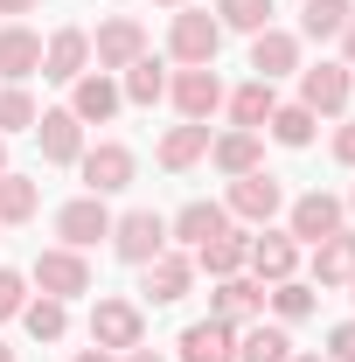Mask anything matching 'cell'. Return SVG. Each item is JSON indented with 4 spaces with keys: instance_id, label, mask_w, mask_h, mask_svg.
<instances>
[{
    "instance_id": "6da1fadb",
    "label": "cell",
    "mask_w": 355,
    "mask_h": 362,
    "mask_svg": "<svg viewBox=\"0 0 355 362\" xmlns=\"http://www.w3.org/2000/svg\"><path fill=\"white\" fill-rule=\"evenodd\" d=\"M139 341H146V307L139 300H119V293H98V307H91V349L126 356Z\"/></svg>"
},
{
    "instance_id": "7a4b0ae2",
    "label": "cell",
    "mask_w": 355,
    "mask_h": 362,
    "mask_svg": "<svg viewBox=\"0 0 355 362\" xmlns=\"http://www.w3.org/2000/svg\"><path fill=\"white\" fill-rule=\"evenodd\" d=\"M223 209H230V223H258V230H265L272 216H286V181L272 175V168H251V175L230 181Z\"/></svg>"
},
{
    "instance_id": "3957f363",
    "label": "cell",
    "mask_w": 355,
    "mask_h": 362,
    "mask_svg": "<svg viewBox=\"0 0 355 362\" xmlns=\"http://www.w3.org/2000/svg\"><path fill=\"white\" fill-rule=\"evenodd\" d=\"M28 286H42L49 300H84L91 286H98V272H91L84 251L56 244V251H35V265H28Z\"/></svg>"
},
{
    "instance_id": "277c9868",
    "label": "cell",
    "mask_w": 355,
    "mask_h": 362,
    "mask_svg": "<svg viewBox=\"0 0 355 362\" xmlns=\"http://www.w3.org/2000/svg\"><path fill=\"white\" fill-rule=\"evenodd\" d=\"M216 49H223V21H216V14H202V7H175V21H168V56H175L181 70L216 63Z\"/></svg>"
},
{
    "instance_id": "5b68a950",
    "label": "cell",
    "mask_w": 355,
    "mask_h": 362,
    "mask_svg": "<svg viewBox=\"0 0 355 362\" xmlns=\"http://www.w3.org/2000/svg\"><path fill=\"white\" fill-rule=\"evenodd\" d=\"M77 175H84V195H119V188H133L139 160L126 139H98V146L77 153Z\"/></svg>"
},
{
    "instance_id": "8992f818",
    "label": "cell",
    "mask_w": 355,
    "mask_h": 362,
    "mask_svg": "<svg viewBox=\"0 0 355 362\" xmlns=\"http://www.w3.org/2000/svg\"><path fill=\"white\" fill-rule=\"evenodd\" d=\"M168 105H175L181 119L209 126V119L223 112V77H216V63H195V70H168Z\"/></svg>"
},
{
    "instance_id": "52a82bcc",
    "label": "cell",
    "mask_w": 355,
    "mask_h": 362,
    "mask_svg": "<svg viewBox=\"0 0 355 362\" xmlns=\"http://www.w3.org/2000/svg\"><path fill=\"white\" fill-rule=\"evenodd\" d=\"M349 98H355V70L349 63H327V56H320V63L300 70V105H307L313 119H342Z\"/></svg>"
},
{
    "instance_id": "ba28073f",
    "label": "cell",
    "mask_w": 355,
    "mask_h": 362,
    "mask_svg": "<svg viewBox=\"0 0 355 362\" xmlns=\"http://www.w3.org/2000/svg\"><path fill=\"white\" fill-rule=\"evenodd\" d=\"M112 251H119L126 265H153V258L168 251V216H161V209H126V216H112Z\"/></svg>"
},
{
    "instance_id": "9c48e42d",
    "label": "cell",
    "mask_w": 355,
    "mask_h": 362,
    "mask_svg": "<svg viewBox=\"0 0 355 362\" xmlns=\"http://www.w3.org/2000/svg\"><path fill=\"white\" fill-rule=\"evenodd\" d=\"M342 216H349V209H342V195H327V188H307V195H293V202H286V237L313 251L320 237H334V230H342Z\"/></svg>"
},
{
    "instance_id": "30bf717a",
    "label": "cell",
    "mask_w": 355,
    "mask_h": 362,
    "mask_svg": "<svg viewBox=\"0 0 355 362\" xmlns=\"http://www.w3.org/2000/svg\"><path fill=\"white\" fill-rule=\"evenodd\" d=\"M188 286H195V258L175 251V244H168L153 265H139V300H146V307H181Z\"/></svg>"
},
{
    "instance_id": "8fae6325",
    "label": "cell",
    "mask_w": 355,
    "mask_h": 362,
    "mask_svg": "<svg viewBox=\"0 0 355 362\" xmlns=\"http://www.w3.org/2000/svg\"><path fill=\"white\" fill-rule=\"evenodd\" d=\"M139 56H146V28H139L133 14H112V21L91 35V70H112V77H119V70L139 63Z\"/></svg>"
},
{
    "instance_id": "7c38bea8",
    "label": "cell",
    "mask_w": 355,
    "mask_h": 362,
    "mask_svg": "<svg viewBox=\"0 0 355 362\" xmlns=\"http://www.w3.org/2000/svg\"><path fill=\"white\" fill-rule=\"evenodd\" d=\"M244 272L258 279V286H279V279H300V244L286 237V230H258L251 237V251H244Z\"/></svg>"
},
{
    "instance_id": "4fadbf2b",
    "label": "cell",
    "mask_w": 355,
    "mask_h": 362,
    "mask_svg": "<svg viewBox=\"0 0 355 362\" xmlns=\"http://www.w3.org/2000/svg\"><path fill=\"white\" fill-rule=\"evenodd\" d=\"M91 70V28H56V35H42V84H77Z\"/></svg>"
},
{
    "instance_id": "5bb4252c",
    "label": "cell",
    "mask_w": 355,
    "mask_h": 362,
    "mask_svg": "<svg viewBox=\"0 0 355 362\" xmlns=\"http://www.w3.org/2000/svg\"><path fill=\"white\" fill-rule=\"evenodd\" d=\"M119 105H126V98H119V77H112V70H84V77L70 84V119H77V126H112Z\"/></svg>"
},
{
    "instance_id": "9a60e30c",
    "label": "cell",
    "mask_w": 355,
    "mask_h": 362,
    "mask_svg": "<svg viewBox=\"0 0 355 362\" xmlns=\"http://www.w3.org/2000/svg\"><path fill=\"white\" fill-rule=\"evenodd\" d=\"M56 237H63L70 251H91L98 237H112V209H105V195H77V202H63V209H56Z\"/></svg>"
},
{
    "instance_id": "2e32d148",
    "label": "cell",
    "mask_w": 355,
    "mask_h": 362,
    "mask_svg": "<svg viewBox=\"0 0 355 362\" xmlns=\"http://www.w3.org/2000/svg\"><path fill=\"white\" fill-rule=\"evenodd\" d=\"M209 314L230 320V327H251V320L265 314V286H258L251 272H237V279H216V286H209Z\"/></svg>"
},
{
    "instance_id": "e0dca14e",
    "label": "cell",
    "mask_w": 355,
    "mask_h": 362,
    "mask_svg": "<svg viewBox=\"0 0 355 362\" xmlns=\"http://www.w3.org/2000/svg\"><path fill=\"white\" fill-rule=\"evenodd\" d=\"M293 70H300V35H293V28H279V21L258 28V35H251V77L279 84V77H293Z\"/></svg>"
},
{
    "instance_id": "ac0fdd59",
    "label": "cell",
    "mask_w": 355,
    "mask_h": 362,
    "mask_svg": "<svg viewBox=\"0 0 355 362\" xmlns=\"http://www.w3.org/2000/svg\"><path fill=\"white\" fill-rule=\"evenodd\" d=\"M175 356L181 362H237V327L230 320H188L181 327V341H175Z\"/></svg>"
},
{
    "instance_id": "d6986e66",
    "label": "cell",
    "mask_w": 355,
    "mask_h": 362,
    "mask_svg": "<svg viewBox=\"0 0 355 362\" xmlns=\"http://www.w3.org/2000/svg\"><path fill=\"white\" fill-rule=\"evenodd\" d=\"M230 230V209L223 202H181L175 216H168V244H181V251H202L209 237H223Z\"/></svg>"
},
{
    "instance_id": "ffe728a7",
    "label": "cell",
    "mask_w": 355,
    "mask_h": 362,
    "mask_svg": "<svg viewBox=\"0 0 355 362\" xmlns=\"http://www.w3.org/2000/svg\"><path fill=\"white\" fill-rule=\"evenodd\" d=\"M35 139H42V160H56V168H77V153H84V126L70 119V105H49L35 119Z\"/></svg>"
},
{
    "instance_id": "44dd1931",
    "label": "cell",
    "mask_w": 355,
    "mask_h": 362,
    "mask_svg": "<svg viewBox=\"0 0 355 362\" xmlns=\"http://www.w3.org/2000/svg\"><path fill=\"white\" fill-rule=\"evenodd\" d=\"M209 126H195V119H181V126H168V133H161V146H153V160H161V168H168V175H188V168H195V160H209Z\"/></svg>"
},
{
    "instance_id": "7402d4cb",
    "label": "cell",
    "mask_w": 355,
    "mask_h": 362,
    "mask_svg": "<svg viewBox=\"0 0 355 362\" xmlns=\"http://www.w3.org/2000/svg\"><path fill=\"white\" fill-rule=\"evenodd\" d=\"M307 279L320 286V293H327V286H349V279H355V230H349V223L334 230V237H320V244H313Z\"/></svg>"
},
{
    "instance_id": "603a6c76",
    "label": "cell",
    "mask_w": 355,
    "mask_h": 362,
    "mask_svg": "<svg viewBox=\"0 0 355 362\" xmlns=\"http://www.w3.org/2000/svg\"><path fill=\"white\" fill-rule=\"evenodd\" d=\"M209 160H216V175H251V168H265V133H244V126H230V133L209 139Z\"/></svg>"
},
{
    "instance_id": "cb8c5ba5",
    "label": "cell",
    "mask_w": 355,
    "mask_h": 362,
    "mask_svg": "<svg viewBox=\"0 0 355 362\" xmlns=\"http://www.w3.org/2000/svg\"><path fill=\"white\" fill-rule=\"evenodd\" d=\"M35 70H42V35L21 28V21H7V28H0V77H7V84H28Z\"/></svg>"
},
{
    "instance_id": "d4e9b609",
    "label": "cell",
    "mask_w": 355,
    "mask_h": 362,
    "mask_svg": "<svg viewBox=\"0 0 355 362\" xmlns=\"http://www.w3.org/2000/svg\"><path fill=\"white\" fill-rule=\"evenodd\" d=\"M223 112H230V126H244V133H265V119L279 112V90L265 77H251V84L223 90Z\"/></svg>"
},
{
    "instance_id": "484cf974",
    "label": "cell",
    "mask_w": 355,
    "mask_h": 362,
    "mask_svg": "<svg viewBox=\"0 0 355 362\" xmlns=\"http://www.w3.org/2000/svg\"><path fill=\"white\" fill-rule=\"evenodd\" d=\"M244 251H251V230H223V237H209V244H202V251H188V258H195V272H209V279H237V272H244Z\"/></svg>"
},
{
    "instance_id": "4316f807",
    "label": "cell",
    "mask_w": 355,
    "mask_h": 362,
    "mask_svg": "<svg viewBox=\"0 0 355 362\" xmlns=\"http://www.w3.org/2000/svg\"><path fill=\"white\" fill-rule=\"evenodd\" d=\"M119 98H126V105H161V98H168V63H161V56L126 63V70H119Z\"/></svg>"
},
{
    "instance_id": "83f0119b",
    "label": "cell",
    "mask_w": 355,
    "mask_h": 362,
    "mask_svg": "<svg viewBox=\"0 0 355 362\" xmlns=\"http://www.w3.org/2000/svg\"><path fill=\"white\" fill-rule=\"evenodd\" d=\"M237 362H293V334L279 327V320H251V327H237Z\"/></svg>"
},
{
    "instance_id": "f1b7e54d",
    "label": "cell",
    "mask_w": 355,
    "mask_h": 362,
    "mask_svg": "<svg viewBox=\"0 0 355 362\" xmlns=\"http://www.w3.org/2000/svg\"><path fill=\"white\" fill-rule=\"evenodd\" d=\"M265 307H272L279 327H293V320H307L320 307V286L313 279H279V286H265Z\"/></svg>"
},
{
    "instance_id": "f546056e",
    "label": "cell",
    "mask_w": 355,
    "mask_h": 362,
    "mask_svg": "<svg viewBox=\"0 0 355 362\" xmlns=\"http://www.w3.org/2000/svg\"><path fill=\"white\" fill-rule=\"evenodd\" d=\"M349 0H307L300 7V42H342V28H349Z\"/></svg>"
},
{
    "instance_id": "4dcf8cb0",
    "label": "cell",
    "mask_w": 355,
    "mask_h": 362,
    "mask_svg": "<svg viewBox=\"0 0 355 362\" xmlns=\"http://www.w3.org/2000/svg\"><path fill=\"white\" fill-rule=\"evenodd\" d=\"M35 209H42V188L7 168V175H0V230H7V223H28Z\"/></svg>"
},
{
    "instance_id": "1f68e13d",
    "label": "cell",
    "mask_w": 355,
    "mask_h": 362,
    "mask_svg": "<svg viewBox=\"0 0 355 362\" xmlns=\"http://www.w3.org/2000/svg\"><path fill=\"white\" fill-rule=\"evenodd\" d=\"M35 119H42L35 90H28V84H0V139H14V133H35Z\"/></svg>"
},
{
    "instance_id": "d6a6232c",
    "label": "cell",
    "mask_w": 355,
    "mask_h": 362,
    "mask_svg": "<svg viewBox=\"0 0 355 362\" xmlns=\"http://www.w3.org/2000/svg\"><path fill=\"white\" fill-rule=\"evenodd\" d=\"M272 14H279V0H216L223 35H258V28H272Z\"/></svg>"
},
{
    "instance_id": "836d02e7",
    "label": "cell",
    "mask_w": 355,
    "mask_h": 362,
    "mask_svg": "<svg viewBox=\"0 0 355 362\" xmlns=\"http://www.w3.org/2000/svg\"><path fill=\"white\" fill-rule=\"evenodd\" d=\"M21 327H28V334H35V341H63V334H70V300H28V307H21Z\"/></svg>"
},
{
    "instance_id": "e575fe53",
    "label": "cell",
    "mask_w": 355,
    "mask_h": 362,
    "mask_svg": "<svg viewBox=\"0 0 355 362\" xmlns=\"http://www.w3.org/2000/svg\"><path fill=\"white\" fill-rule=\"evenodd\" d=\"M313 126H320V119H313L300 98H293V105H279V112L265 119V133L279 139V146H313Z\"/></svg>"
},
{
    "instance_id": "d590c367",
    "label": "cell",
    "mask_w": 355,
    "mask_h": 362,
    "mask_svg": "<svg viewBox=\"0 0 355 362\" xmlns=\"http://www.w3.org/2000/svg\"><path fill=\"white\" fill-rule=\"evenodd\" d=\"M21 307H28V272L0 265V320H21Z\"/></svg>"
},
{
    "instance_id": "8d00e7d4",
    "label": "cell",
    "mask_w": 355,
    "mask_h": 362,
    "mask_svg": "<svg viewBox=\"0 0 355 362\" xmlns=\"http://www.w3.org/2000/svg\"><path fill=\"white\" fill-rule=\"evenodd\" d=\"M327 362H355V320H342L334 334H327V349H320Z\"/></svg>"
},
{
    "instance_id": "74e56055",
    "label": "cell",
    "mask_w": 355,
    "mask_h": 362,
    "mask_svg": "<svg viewBox=\"0 0 355 362\" xmlns=\"http://www.w3.org/2000/svg\"><path fill=\"white\" fill-rule=\"evenodd\" d=\"M334 160H342V168H355V119H342V126H334Z\"/></svg>"
},
{
    "instance_id": "f35d334b",
    "label": "cell",
    "mask_w": 355,
    "mask_h": 362,
    "mask_svg": "<svg viewBox=\"0 0 355 362\" xmlns=\"http://www.w3.org/2000/svg\"><path fill=\"white\" fill-rule=\"evenodd\" d=\"M342 63L355 70V14H349V28H342Z\"/></svg>"
},
{
    "instance_id": "ab89813d",
    "label": "cell",
    "mask_w": 355,
    "mask_h": 362,
    "mask_svg": "<svg viewBox=\"0 0 355 362\" xmlns=\"http://www.w3.org/2000/svg\"><path fill=\"white\" fill-rule=\"evenodd\" d=\"M126 362H168V356H161V349H146V341H139V349H126Z\"/></svg>"
},
{
    "instance_id": "60d3db41",
    "label": "cell",
    "mask_w": 355,
    "mask_h": 362,
    "mask_svg": "<svg viewBox=\"0 0 355 362\" xmlns=\"http://www.w3.org/2000/svg\"><path fill=\"white\" fill-rule=\"evenodd\" d=\"M70 362H119V356H105V349H77Z\"/></svg>"
},
{
    "instance_id": "b9f144b4",
    "label": "cell",
    "mask_w": 355,
    "mask_h": 362,
    "mask_svg": "<svg viewBox=\"0 0 355 362\" xmlns=\"http://www.w3.org/2000/svg\"><path fill=\"white\" fill-rule=\"evenodd\" d=\"M28 7H35V0H0V14H28Z\"/></svg>"
},
{
    "instance_id": "7bdbcfd3",
    "label": "cell",
    "mask_w": 355,
    "mask_h": 362,
    "mask_svg": "<svg viewBox=\"0 0 355 362\" xmlns=\"http://www.w3.org/2000/svg\"><path fill=\"white\" fill-rule=\"evenodd\" d=\"M0 362H21V356H14V349H7V341H0Z\"/></svg>"
},
{
    "instance_id": "ee69618b",
    "label": "cell",
    "mask_w": 355,
    "mask_h": 362,
    "mask_svg": "<svg viewBox=\"0 0 355 362\" xmlns=\"http://www.w3.org/2000/svg\"><path fill=\"white\" fill-rule=\"evenodd\" d=\"M293 362H327V356H300V349H293Z\"/></svg>"
},
{
    "instance_id": "f6af8a7d",
    "label": "cell",
    "mask_w": 355,
    "mask_h": 362,
    "mask_svg": "<svg viewBox=\"0 0 355 362\" xmlns=\"http://www.w3.org/2000/svg\"><path fill=\"white\" fill-rule=\"evenodd\" d=\"M0 175H7V139H0Z\"/></svg>"
},
{
    "instance_id": "bcb514c9",
    "label": "cell",
    "mask_w": 355,
    "mask_h": 362,
    "mask_svg": "<svg viewBox=\"0 0 355 362\" xmlns=\"http://www.w3.org/2000/svg\"><path fill=\"white\" fill-rule=\"evenodd\" d=\"M342 209H349V216H355V188H349V202H342Z\"/></svg>"
},
{
    "instance_id": "7dc6e473",
    "label": "cell",
    "mask_w": 355,
    "mask_h": 362,
    "mask_svg": "<svg viewBox=\"0 0 355 362\" xmlns=\"http://www.w3.org/2000/svg\"><path fill=\"white\" fill-rule=\"evenodd\" d=\"M161 7H188V0H161Z\"/></svg>"
},
{
    "instance_id": "c3c4849f",
    "label": "cell",
    "mask_w": 355,
    "mask_h": 362,
    "mask_svg": "<svg viewBox=\"0 0 355 362\" xmlns=\"http://www.w3.org/2000/svg\"><path fill=\"white\" fill-rule=\"evenodd\" d=\"M349 300H355V279H349Z\"/></svg>"
}]
</instances>
